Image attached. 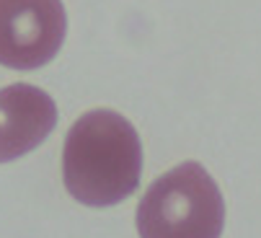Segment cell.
<instances>
[{
  "mask_svg": "<svg viewBox=\"0 0 261 238\" xmlns=\"http://www.w3.org/2000/svg\"><path fill=\"white\" fill-rule=\"evenodd\" d=\"M140 137L122 114L96 109L70 127L62 150V179L78 202L109 207L127 200L140 184Z\"/></svg>",
  "mask_w": 261,
  "mask_h": 238,
  "instance_id": "1",
  "label": "cell"
},
{
  "mask_svg": "<svg viewBox=\"0 0 261 238\" xmlns=\"http://www.w3.org/2000/svg\"><path fill=\"white\" fill-rule=\"evenodd\" d=\"M225 205L202 163L186 161L145 192L137 207L140 238H220Z\"/></svg>",
  "mask_w": 261,
  "mask_h": 238,
  "instance_id": "2",
  "label": "cell"
},
{
  "mask_svg": "<svg viewBox=\"0 0 261 238\" xmlns=\"http://www.w3.org/2000/svg\"><path fill=\"white\" fill-rule=\"evenodd\" d=\"M65 34L62 0H0V65L42 67L60 52Z\"/></svg>",
  "mask_w": 261,
  "mask_h": 238,
  "instance_id": "3",
  "label": "cell"
},
{
  "mask_svg": "<svg viewBox=\"0 0 261 238\" xmlns=\"http://www.w3.org/2000/svg\"><path fill=\"white\" fill-rule=\"evenodd\" d=\"M57 122L49 93L29 83H13L0 91V163L16 161L42 145Z\"/></svg>",
  "mask_w": 261,
  "mask_h": 238,
  "instance_id": "4",
  "label": "cell"
}]
</instances>
